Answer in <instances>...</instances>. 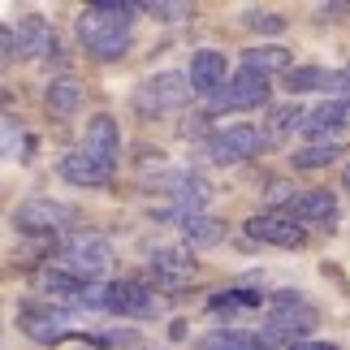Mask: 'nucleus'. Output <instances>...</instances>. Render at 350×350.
I'll return each instance as SVG.
<instances>
[{
  "label": "nucleus",
  "mask_w": 350,
  "mask_h": 350,
  "mask_svg": "<svg viewBox=\"0 0 350 350\" xmlns=\"http://www.w3.org/2000/svg\"><path fill=\"white\" fill-rule=\"evenodd\" d=\"M346 126H350V100H329V104H320L316 113H307L303 134L312 143H333Z\"/></svg>",
  "instance_id": "15"
},
{
  "label": "nucleus",
  "mask_w": 350,
  "mask_h": 350,
  "mask_svg": "<svg viewBox=\"0 0 350 350\" xmlns=\"http://www.w3.org/2000/svg\"><path fill=\"white\" fill-rule=\"evenodd\" d=\"M286 91L290 96H303V91H350V78L320 70V65H294L286 74Z\"/></svg>",
  "instance_id": "17"
},
{
  "label": "nucleus",
  "mask_w": 350,
  "mask_h": 350,
  "mask_svg": "<svg viewBox=\"0 0 350 350\" xmlns=\"http://www.w3.org/2000/svg\"><path fill=\"white\" fill-rule=\"evenodd\" d=\"M165 191L173 195V204L182 208V217H199L212 199V186L199 178V173H169L165 178Z\"/></svg>",
  "instance_id": "14"
},
{
  "label": "nucleus",
  "mask_w": 350,
  "mask_h": 350,
  "mask_svg": "<svg viewBox=\"0 0 350 350\" xmlns=\"http://www.w3.org/2000/svg\"><path fill=\"white\" fill-rule=\"evenodd\" d=\"M44 104H48L52 117L70 121L78 109H83V83H78V78H52L48 91H44Z\"/></svg>",
  "instance_id": "20"
},
{
  "label": "nucleus",
  "mask_w": 350,
  "mask_h": 350,
  "mask_svg": "<svg viewBox=\"0 0 350 350\" xmlns=\"http://www.w3.org/2000/svg\"><path fill=\"white\" fill-rule=\"evenodd\" d=\"M147 264H152V277H156L160 290H178V286H186V281L199 273L191 247H156Z\"/></svg>",
  "instance_id": "9"
},
{
  "label": "nucleus",
  "mask_w": 350,
  "mask_h": 350,
  "mask_svg": "<svg viewBox=\"0 0 350 350\" xmlns=\"http://www.w3.org/2000/svg\"><path fill=\"white\" fill-rule=\"evenodd\" d=\"M342 186H346V191H350V165L342 169Z\"/></svg>",
  "instance_id": "33"
},
{
  "label": "nucleus",
  "mask_w": 350,
  "mask_h": 350,
  "mask_svg": "<svg viewBox=\"0 0 350 350\" xmlns=\"http://www.w3.org/2000/svg\"><path fill=\"white\" fill-rule=\"evenodd\" d=\"M230 61H225V52H217V48H199L195 57H191V87H195V96H204V100H212L217 91L230 83Z\"/></svg>",
  "instance_id": "12"
},
{
  "label": "nucleus",
  "mask_w": 350,
  "mask_h": 350,
  "mask_svg": "<svg viewBox=\"0 0 350 350\" xmlns=\"http://www.w3.org/2000/svg\"><path fill=\"white\" fill-rule=\"evenodd\" d=\"M178 230L186 238V247H217V242L225 238V221L204 217V212H199V217H182Z\"/></svg>",
  "instance_id": "22"
},
{
  "label": "nucleus",
  "mask_w": 350,
  "mask_h": 350,
  "mask_svg": "<svg viewBox=\"0 0 350 350\" xmlns=\"http://www.w3.org/2000/svg\"><path fill=\"white\" fill-rule=\"evenodd\" d=\"M247 234L255 242H268V247H303V225H294V217L286 212H260V217L247 221Z\"/></svg>",
  "instance_id": "13"
},
{
  "label": "nucleus",
  "mask_w": 350,
  "mask_h": 350,
  "mask_svg": "<svg viewBox=\"0 0 350 350\" xmlns=\"http://www.w3.org/2000/svg\"><path fill=\"white\" fill-rule=\"evenodd\" d=\"M70 221H74V212L65 204H57V199H26L13 212V225L22 234H61Z\"/></svg>",
  "instance_id": "8"
},
{
  "label": "nucleus",
  "mask_w": 350,
  "mask_h": 350,
  "mask_svg": "<svg viewBox=\"0 0 350 350\" xmlns=\"http://www.w3.org/2000/svg\"><path fill=\"white\" fill-rule=\"evenodd\" d=\"M264 303V294H255V290H221L217 299H212V307H260Z\"/></svg>",
  "instance_id": "28"
},
{
  "label": "nucleus",
  "mask_w": 350,
  "mask_h": 350,
  "mask_svg": "<svg viewBox=\"0 0 350 350\" xmlns=\"http://www.w3.org/2000/svg\"><path fill=\"white\" fill-rule=\"evenodd\" d=\"M91 338H96V342H104V346H139V333H134V329H121V333L91 329Z\"/></svg>",
  "instance_id": "31"
},
{
  "label": "nucleus",
  "mask_w": 350,
  "mask_h": 350,
  "mask_svg": "<svg viewBox=\"0 0 350 350\" xmlns=\"http://www.w3.org/2000/svg\"><path fill=\"white\" fill-rule=\"evenodd\" d=\"M113 169H117L113 160L87 152L83 143H78L70 156H61V178L70 182V186H109L113 182Z\"/></svg>",
  "instance_id": "10"
},
{
  "label": "nucleus",
  "mask_w": 350,
  "mask_h": 350,
  "mask_svg": "<svg viewBox=\"0 0 350 350\" xmlns=\"http://www.w3.org/2000/svg\"><path fill=\"white\" fill-rule=\"evenodd\" d=\"M338 156H342V143H307V147H299L290 160H294V169H325V165H333Z\"/></svg>",
  "instance_id": "26"
},
{
  "label": "nucleus",
  "mask_w": 350,
  "mask_h": 350,
  "mask_svg": "<svg viewBox=\"0 0 350 350\" xmlns=\"http://www.w3.org/2000/svg\"><path fill=\"white\" fill-rule=\"evenodd\" d=\"M290 350H338V346H329V342H299V346H290Z\"/></svg>",
  "instance_id": "32"
},
{
  "label": "nucleus",
  "mask_w": 350,
  "mask_h": 350,
  "mask_svg": "<svg viewBox=\"0 0 350 350\" xmlns=\"http://www.w3.org/2000/svg\"><path fill=\"white\" fill-rule=\"evenodd\" d=\"M5 156L9 160H26L22 156V126H18V117H5Z\"/></svg>",
  "instance_id": "30"
},
{
  "label": "nucleus",
  "mask_w": 350,
  "mask_h": 350,
  "mask_svg": "<svg viewBox=\"0 0 350 350\" xmlns=\"http://www.w3.org/2000/svg\"><path fill=\"white\" fill-rule=\"evenodd\" d=\"M242 65H247V70H260L264 78L268 74H290L294 70V57H290V48H281V44H260V48H251L247 57H242Z\"/></svg>",
  "instance_id": "23"
},
{
  "label": "nucleus",
  "mask_w": 350,
  "mask_h": 350,
  "mask_svg": "<svg viewBox=\"0 0 350 350\" xmlns=\"http://www.w3.org/2000/svg\"><path fill=\"white\" fill-rule=\"evenodd\" d=\"M286 217L303 221V225H333V221H338V195H333V191H303L286 208Z\"/></svg>",
  "instance_id": "16"
},
{
  "label": "nucleus",
  "mask_w": 350,
  "mask_h": 350,
  "mask_svg": "<svg viewBox=\"0 0 350 350\" xmlns=\"http://www.w3.org/2000/svg\"><path fill=\"white\" fill-rule=\"evenodd\" d=\"M78 325V312H70V307H52V303H39V307H22L18 312V329L26 333L31 342H61L65 333H74Z\"/></svg>",
  "instance_id": "5"
},
{
  "label": "nucleus",
  "mask_w": 350,
  "mask_h": 350,
  "mask_svg": "<svg viewBox=\"0 0 350 350\" xmlns=\"http://www.w3.org/2000/svg\"><path fill=\"white\" fill-rule=\"evenodd\" d=\"M264 143L268 139L255 126L238 121V126H225V130H217L208 139V160H212V165H242V160H251Z\"/></svg>",
  "instance_id": "6"
},
{
  "label": "nucleus",
  "mask_w": 350,
  "mask_h": 350,
  "mask_svg": "<svg viewBox=\"0 0 350 350\" xmlns=\"http://www.w3.org/2000/svg\"><path fill=\"white\" fill-rule=\"evenodd\" d=\"M195 350H260V338L255 333H242V329H217L208 338H199Z\"/></svg>",
  "instance_id": "25"
},
{
  "label": "nucleus",
  "mask_w": 350,
  "mask_h": 350,
  "mask_svg": "<svg viewBox=\"0 0 350 350\" xmlns=\"http://www.w3.org/2000/svg\"><path fill=\"white\" fill-rule=\"evenodd\" d=\"M143 13H152L160 22H178V18H191V9L186 5H169V0H152V5H139Z\"/></svg>",
  "instance_id": "29"
},
{
  "label": "nucleus",
  "mask_w": 350,
  "mask_h": 350,
  "mask_svg": "<svg viewBox=\"0 0 350 350\" xmlns=\"http://www.w3.org/2000/svg\"><path fill=\"white\" fill-rule=\"evenodd\" d=\"M134 13H139V5H126V0H100V5H87L83 13H78V22H74L78 44H83L96 61L126 57L130 35H134Z\"/></svg>",
  "instance_id": "1"
},
{
  "label": "nucleus",
  "mask_w": 350,
  "mask_h": 350,
  "mask_svg": "<svg viewBox=\"0 0 350 350\" xmlns=\"http://www.w3.org/2000/svg\"><path fill=\"white\" fill-rule=\"evenodd\" d=\"M316 307L303 299L299 290H277L273 299H268V320H264V329L255 333L260 338V350H273V346H299L307 342V333L316 329Z\"/></svg>",
  "instance_id": "2"
},
{
  "label": "nucleus",
  "mask_w": 350,
  "mask_h": 350,
  "mask_svg": "<svg viewBox=\"0 0 350 350\" xmlns=\"http://www.w3.org/2000/svg\"><path fill=\"white\" fill-rule=\"evenodd\" d=\"M35 290H39V294H52V299L78 303V299H83V290H87V281H78L74 273H65V268L48 264V268H39V273H35Z\"/></svg>",
  "instance_id": "21"
},
{
  "label": "nucleus",
  "mask_w": 350,
  "mask_h": 350,
  "mask_svg": "<svg viewBox=\"0 0 350 350\" xmlns=\"http://www.w3.org/2000/svg\"><path fill=\"white\" fill-rule=\"evenodd\" d=\"M260 104H268V78L260 70H234V78L225 83L217 96H212V109L225 113V109H260Z\"/></svg>",
  "instance_id": "7"
},
{
  "label": "nucleus",
  "mask_w": 350,
  "mask_h": 350,
  "mask_svg": "<svg viewBox=\"0 0 350 350\" xmlns=\"http://www.w3.org/2000/svg\"><path fill=\"white\" fill-rule=\"evenodd\" d=\"M109 312L113 316H156L160 312V294L152 286H143V281H113L109 286Z\"/></svg>",
  "instance_id": "11"
},
{
  "label": "nucleus",
  "mask_w": 350,
  "mask_h": 350,
  "mask_svg": "<svg viewBox=\"0 0 350 350\" xmlns=\"http://www.w3.org/2000/svg\"><path fill=\"white\" fill-rule=\"evenodd\" d=\"M195 96V87H191V74H156V78H147V83L139 87V96H134V104H139L143 113H178L186 100Z\"/></svg>",
  "instance_id": "4"
},
{
  "label": "nucleus",
  "mask_w": 350,
  "mask_h": 350,
  "mask_svg": "<svg viewBox=\"0 0 350 350\" xmlns=\"http://www.w3.org/2000/svg\"><path fill=\"white\" fill-rule=\"evenodd\" d=\"M307 126V113L299 109V104H277V109H268V139H286V134L303 130Z\"/></svg>",
  "instance_id": "24"
},
{
  "label": "nucleus",
  "mask_w": 350,
  "mask_h": 350,
  "mask_svg": "<svg viewBox=\"0 0 350 350\" xmlns=\"http://www.w3.org/2000/svg\"><path fill=\"white\" fill-rule=\"evenodd\" d=\"M242 26H251V31H260V35H281L286 31V18H281V13H268V9H247L242 13Z\"/></svg>",
  "instance_id": "27"
},
{
  "label": "nucleus",
  "mask_w": 350,
  "mask_h": 350,
  "mask_svg": "<svg viewBox=\"0 0 350 350\" xmlns=\"http://www.w3.org/2000/svg\"><path fill=\"white\" fill-rule=\"evenodd\" d=\"M83 147L117 165V152H121V130H117V117H109V113H96V117H91V121H87V134H83Z\"/></svg>",
  "instance_id": "19"
},
{
  "label": "nucleus",
  "mask_w": 350,
  "mask_h": 350,
  "mask_svg": "<svg viewBox=\"0 0 350 350\" xmlns=\"http://www.w3.org/2000/svg\"><path fill=\"white\" fill-rule=\"evenodd\" d=\"M13 39H18V57H44V52H57V31H52L39 13H26V18L18 22V31H13Z\"/></svg>",
  "instance_id": "18"
},
{
  "label": "nucleus",
  "mask_w": 350,
  "mask_h": 350,
  "mask_svg": "<svg viewBox=\"0 0 350 350\" xmlns=\"http://www.w3.org/2000/svg\"><path fill=\"white\" fill-rule=\"evenodd\" d=\"M57 268L74 273L78 281L87 286H100V277L113 268V247L104 234H91V230H70L57 247Z\"/></svg>",
  "instance_id": "3"
}]
</instances>
